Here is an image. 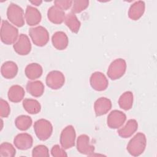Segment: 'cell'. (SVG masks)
Wrapping results in <instances>:
<instances>
[{
	"instance_id": "6da1fadb",
	"label": "cell",
	"mask_w": 157,
	"mask_h": 157,
	"mask_svg": "<svg viewBox=\"0 0 157 157\" xmlns=\"http://www.w3.org/2000/svg\"><path fill=\"white\" fill-rule=\"evenodd\" d=\"M146 145L147 139L145 135L142 132H137L129 141L126 149L131 155L138 156L144 151Z\"/></svg>"
},
{
	"instance_id": "7a4b0ae2",
	"label": "cell",
	"mask_w": 157,
	"mask_h": 157,
	"mask_svg": "<svg viewBox=\"0 0 157 157\" xmlns=\"http://www.w3.org/2000/svg\"><path fill=\"white\" fill-rule=\"evenodd\" d=\"M18 36V30L7 20H2L1 27V40L6 45L15 43Z\"/></svg>"
},
{
	"instance_id": "3957f363",
	"label": "cell",
	"mask_w": 157,
	"mask_h": 157,
	"mask_svg": "<svg viewBox=\"0 0 157 157\" xmlns=\"http://www.w3.org/2000/svg\"><path fill=\"white\" fill-rule=\"evenodd\" d=\"M34 130L37 138L42 141H45L52 136L53 126L48 120L42 118L34 123Z\"/></svg>"
},
{
	"instance_id": "277c9868",
	"label": "cell",
	"mask_w": 157,
	"mask_h": 157,
	"mask_svg": "<svg viewBox=\"0 0 157 157\" xmlns=\"http://www.w3.org/2000/svg\"><path fill=\"white\" fill-rule=\"evenodd\" d=\"M8 20L17 27H22L25 25L24 11L23 9L14 3H10L7 10Z\"/></svg>"
},
{
	"instance_id": "5b68a950",
	"label": "cell",
	"mask_w": 157,
	"mask_h": 157,
	"mask_svg": "<svg viewBox=\"0 0 157 157\" xmlns=\"http://www.w3.org/2000/svg\"><path fill=\"white\" fill-rule=\"evenodd\" d=\"M29 34L33 44L38 47L45 45L49 40V33L47 29L42 26L29 28Z\"/></svg>"
},
{
	"instance_id": "8992f818",
	"label": "cell",
	"mask_w": 157,
	"mask_h": 157,
	"mask_svg": "<svg viewBox=\"0 0 157 157\" xmlns=\"http://www.w3.org/2000/svg\"><path fill=\"white\" fill-rule=\"evenodd\" d=\"M126 70V63L122 58H118L113 61L109 65L107 74L109 78L115 80L121 78Z\"/></svg>"
},
{
	"instance_id": "52a82bcc",
	"label": "cell",
	"mask_w": 157,
	"mask_h": 157,
	"mask_svg": "<svg viewBox=\"0 0 157 157\" xmlns=\"http://www.w3.org/2000/svg\"><path fill=\"white\" fill-rule=\"evenodd\" d=\"M76 137L75 130L73 126H66L61 132L59 142L61 147L64 149H69L75 145Z\"/></svg>"
},
{
	"instance_id": "ba28073f",
	"label": "cell",
	"mask_w": 157,
	"mask_h": 157,
	"mask_svg": "<svg viewBox=\"0 0 157 157\" xmlns=\"http://www.w3.org/2000/svg\"><path fill=\"white\" fill-rule=\"evenodd\" d=\"M47 85L52 90H58L64 84V74L59 71H52L48 72L45 79Z\"/></svg>"
},
{
	"instance_id": "9c48e42d",
	"label": "cell",
	"mask_w": 157,
	"mask_h": 157,
	"mask_svg": "<svg viewBox=\"0 0 157 157\" xmlns=\"http://www.w3.org/2000/svg\"><path fill=\"white\" fill-rule=\"evenodd\" d=\"M14 51L20 55H27L31 50V44L27 35L20 34L17 41L13 45Z\"/></svg>"
},
{
	"instance_id": "30bf717a",
	"label": "cell",
	"mask_w": 157,
	"mask_h": 157,
	"mask_svg": "<svg viewBox=\"0 0 157 157\" xmlns=\"http://www.w3.org/2000/svg\"><path fill=\"white\" fill-rule=\"evenodd\" d=\"M126 120V115L124 112L113 110L107 116V124L111 129H118L124 123Z\"/></svg>"
},
{
	"instance_id": "8fae6325",
	"label": "cell",
	"mask_w": 157,
	"mask_h": 157,
	"mask_svg": "<svg viewBox=\"0 0 157 157\" xmlns=\"http://www.w3.org/2000/svg\"><path fill=\"white\" fill-rule=\"evenodd\" d=\"M90 83L92 88L98 91L106 90L109 85L105 75L101 72H93L90 78Z\"/></svg>"
},
{
	"instance_id": "7c38bea8",
	"label": "cell",
	"mask_w": 157,
	"mask_h": 157,
	"mask_svg": "<svg viewBox=\"0 0 157 157\" xmlns=\"http://www.w3.org/2000/svg\"><path fill=\"white\" fill-rule=\"evenodd\" d=\"M77 149L78 152L86 155H91L94 151V147L90 144V137L86 134H81L78 137Z\"/></svg>"
},
{
	"instance_id": "4fadbf2b",
	"label": "cell",
	"mask_w": 157,
	"mask_h": 157,
	"mask_svg": "<svg viewBox=\"0 0 157 157\" xmlns=\"http://www.w3.org/2000/svg\"><path fill=\"white\" fill-rule=\"evenodd\" d=\"M13 144L18 149L26 150L32 147L33 139V137L28 133H20L14 137Z\"/></svg>"
},
{
	"instance_id": "5bb4252c",
	"label": "cell",
	"mask_w": 157,
	"mask_h": 157,
	"mask_svg": "<svg viewBox=\"0 0 157 157\" xmlns=\"http://www.w3.org/2000/svg\"><path fill=\"white\" fill-rule=\"evenodd\" d=\"M25 18L29 26H34L40 22L42 15L37 9L31 6H28L25 11Z\"/></svg>"
},
{
	"instance_id": "9a60e30c",
	"label": "cell",
	"mask_w": 157,
	"mask_h": 157,
	"mask_svg": "<svg viewBox=\"0 0 157 157\" xmlns=\"http://www.w3.org/2000/svg\"><path fill=\"white\" fill-rule=\"evenodd\" d=\"M112 108L111 101L105 97L98 98L94 104V109L97 117L106 114Z\"/></svg>"
},
{
	"instance_id": "2e32d148",
	"label": "cell",
	"mask_w": 157,
	"mask_h": 157,
	"mask_svg": "<svg viewBox=\"0 0 157 157\" xmlns=\"http://www.w3.org/2000/svg\"><path fill=\"white\" fill-rule=\"evenodd\" d=\"M52 42L53 47L59 50H63L67 48L69 44L68 37L63 31H56L52 37Z\"/></svg>"
},
{
	"instance_id": "e0dca14e",
	"label": "cell",
	"mask_w": 157,
	"mask_h": 157,
	"mask_svg": "<svg viewBox=\"0 0 157 157\" xmlns=\"http://www.w3.org/2000/svg\"><path fill=\"white\" fill-rule=\"evenodd\" d=\"M145 9V2L137 1L131 5L128 10V17L132 20H137L143 15Z\"/></svg>"
},
{
	"instance_id": "ac0fdd59",
	"label": "cell",
	"mask_w": 157,
	"mask_h": 157,
	"mask_svg": "<svg viewBox=\"0 0 157 157\" xmlns=\"http://www.w3.org/2000/svg\"><path fill=\"white\" fill-rule=\"evenodd\" d=\"M65 12L55 6H51L47 11V17L49 21L54 24H61L65 18Z\"/></svg>"
},
{
	"instance_id": "d6986e66",
	"label": "cell",
	"mask_w": 157,
	"mask_h": 157,
	"mask_svg": "<svg viewBox=\"0 0 157 157\" xmlns=\"http://www.w3.org/2000/svg\"><path fill=\"white\" fill-rule=\"evenodd\" d=\"M18 66L17 64L12 61L4 63L1 67V73L2 77L7 79L14 78L18 73Z\"/></svg>"
},
{
	"instance_id": "ffe728a7",
	"label": "cell",
	"mask_w": 157,
	"mask_h": 157,
	"mask_svg": "<svg viewBox=\"0 0 157 157\" xmlns=\"http://www.w3.org/2000/svg\"><path fill=\"white\" fill-rule=\"evenodd\" d=\"M138 123L134 119L128 120L126 124L121 128L118 130V135L122 138H128L131 137L137 129Z\"/></svg>"
},
{
	"instance_id": "44dd1931",
	"label": "cell",
	"mask_w": 157,
	"mask_h": 157,
	"mask_svg": "<svg viewBox=\"0 0 157 157\" xmlns=\"http://www.w3.org/2000/svg\"><path fill=\"white\" fill-rule=\"evenodd\" d=\"M25 92L24 88L18 85L12 86L7 93L9 100L12 102L17 103L20 102L24 98Z\"/></svg>"
},
{
	"instance_id": "7402d4cb",
	"label": "cell",
	"mask_w": 157,
	"mask_h": 157,
	"mask_svg": "<svg viewBox=\"0 0 157 157\" xmlns=\"http://www.w3.org/2000/svg\"><path fill=\"white\" fill-rule=\"evenodd\" d=\"M43 72L42 66L38 64L33 63L26 66L25 69L26 76L30 80H35L39 78Z\"/></svg>"
},
{
	"instance_id": "603a6c76",
	"label": "cell",
	"mask_w": 157,
	"mask_h": 157,
	"mask_svg": "<svg viewBox=\"0 0 157 157\" xmlns=\"http://www.w3.org/2000/svg\"><path fill=\"white\" fill-rule=\"evenodd\" d=\"M27 91L33 96L38 98L41 96L44 92V85L41 81L36 80L28 82L26 86Z\"/></svg>"
},
{
	"instance_id": "cb8c5ba5",
	"label": "cell",
	"mask_w": 157,
	"mask_h": 157,
	"mask_svg": "<svg viewBox=\"0 0 157 157\" xmlns=\"http://www.w3.org/2000/svg\"><path fill=\"white\" fill-rule=\"evenodd\" d=\"M64 23L69 29L74 33H77L80 29L81 23L75 13H68L64 18Z\"/></svg>"
},
{
	"instance_id": "d4e9b609",
	"label": "cell",
	"mask_w": 157,
	"mask_h": 157,
	"mask_svg": "<svg viewBox=\"0 0 157 157\" xmlns=\"http://www.w3.org/2000/svg\"><path fill=\"white\" fill-rule=\"evenodd\" d=\"M133 94L131 91H128L123 93L118 99L120 107L124 110H128L132 108L133 104Z\"/></svg>"
},
{
	"instance_id": "484cf974",
	"label": "cell",
	"mask_w": 157,
	"mask_h": 157,
	"mask_svg": "<svg viewBox=\"0 0 157 157\" xmlns=\"http://www.w3.org/2000/svg\"><path fill=\"white\" fill-rule=\"evenodd\" d=\"M24 109L29 114H37L40 112L41 105L38 101L34 99H25L23 101Z\"/></svg>"
},
{
	"instance_id": "4316f807",
	"label": "cell",
	"mask_w": 157,
	"mask_h": 157,
	"mask_svg": "<svg viewBox=\"0 0 157 157\" xmlns=\"http://www.w3.org/2000/svg\"><path fill=\"white\" fill-rule=\"evenodd\" d=\"M31 118L26 115H21L18 116L15 120V124L17 129L20 131H26L32 125Z\"/></svg>"
},
{
	"instance_id": "83f0119b",
	"label": "cell",
	"mask_w": 157,
	"mask_h": 157,
	"mask_svg": "<svg viewBox=\"0 0 157 157\" xmlns=\"http://www.w3.org/2000/svg\"><path fill=\"white\" fill-rule=\"evenodd\" d=\"M16 154V150L9 142H3L0 145V156L13 157Z\"/></svg>"
},
{
	"instance_id": "f1b7e54d",
	"label": "cell",
	"mask_w": 157,
	"mask_h": 157,
	"mask_svg": "<svg viewBox=\"0 0 157 157\" xmlns=\"http://www.w3.org/2000/svg\"><path fill=\"white\" fill-rule=\"evenodd\" d=\"M89 1L88 0H75L72 3L71 12L74 13H78L85 10L89 6Z\"/></svg>"
},
{
	"instance_id": "f546056e",
	"label": "cell",
	"mask_w": 157,
	"mask_h": 157,
	"mask_svg": "<svg viewBox=\"0 0 157 157\" xmlns=\"http://www.w3.org/2000/svg\"><path fill=\"white\" fill-rule=\"evenodd\" d=\"M32 156L33 157H48L49 156L48 149L44 145H37L33 149Z\"/></svg>"
},
{
	"instance_id": "4dcf8cb0",
	"label": "cell",
	"mask_w": 157,
	"mask_h": 157,
	"mask_svg": "<svg viewBox=\"0 0 157 157\" xmlns=\"http://www.w3.org/2000/svg\"><path fill=\"white\" fill-rule=\"evenodd\" d=\"M10 113V108L9 103L4 100L0 99V116L2 118L7 117Z\"/></svg>"
},
{
	"instance_id": "1f68e13d",
	"label": "cell",
	"mask_w": 157,
	"mask_h": 157,
	"mask_svg": "<svg viewBox=\"0 0 157 157\" xmlns=\"http://www.w3.org/2000/svg\"><path fill=\"white\" fill-rule=\"evenodd\" d=\"M51 154L54 157H64L67 156L64 149L61 147L59 145H55L51 149Z\"/></svg>"
},
{
	"instance_id": "d6a6232c",
	"label": "cell",
	"mask_w": 157,
	"mask_h": 157,
	"mask_svg": "<svg viewBox=\"0 0 157 157\" xmlns=\"http://www.w3.org/2000/svg\"><path fill=\"white\" fill-rule=\"evenodd\" d=\"M72 3L73 1L71 0H56L54 1L55 6L63 10L69 9L72 6Z\"/></svg>"
},
{
	"instance_id": "836d02e7",
	"label": "cell",
	"mask_w": 157,
	"mask_h": 157,
	"mask_svg": "<svg viewBox=\"0 0 157 157\" xmlns=\"http://www.w3.org/2000/svg\"><path fill=\"white\" fill-rule=\"evenodd\" d=\"M30 2L31 4H33V5H35V6H39L40 5V4L42 2V1H39V0H36V1H30Z\"/></svg>"
}]
</instances>
